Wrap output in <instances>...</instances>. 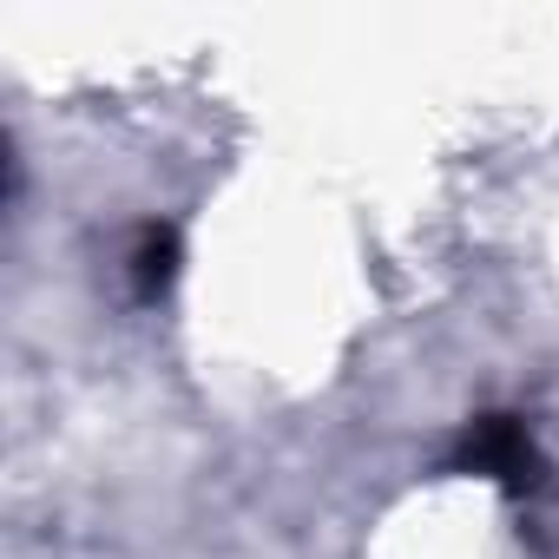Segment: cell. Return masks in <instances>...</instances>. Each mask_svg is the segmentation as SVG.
Returning a JSON list of instances; mask_svg holds the SVG:
<instances>
[{
	"mask_svg": "<svg viewBox=\"0 0 559 559\" xmlns=\"http://www.w3.org/2000/svg\"><path fill=\"white\" fill-rule=\"evenodd\" d=\"M454 461H461L467 474L500 480L507 493H533V487L546 480V461H539V448H533V435H526L520 415H474V421L461 428Z\"/></svg>",
	"mask_w": 559,
	"mask_h": 559,
	"instance_id": "cell-1",
	"label": "cell"
},
{
	"mask_svg": "<svg viewBox=\"0 0 559 559\" xmlns=\"http://www.w3.org/2000/svg\"><path fill=\"white\" fill-rule=\"evenodd\" d=\"M126 276H132V297L139 304H158L178 276V230L171 224H139L132 250H126Z\"/></svg>",
	"mask_w": 559,
	"mask_h": 559,
	"instance_id": "cell-2",
	"label": "cell"
}]
</instances>
